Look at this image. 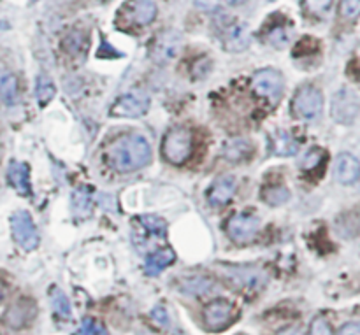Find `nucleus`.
<instances>
[{"label": "nucleus", "mask_w": 360, "mask_h": 335, "mask_svg": "<svg viewBox=\"0 0 360 335\" xmlns=\"http://www.w3.org/2000/svg\"><path fill=\"white\" fill-rule=\"evenodd\" d=\"M2 297H4V286L0 283V300H2Z\"/></svg>", "instance_id": "nucleus-36"}, {"label": "nucleus", "mask_w": 360, "mask_h": 335, "mask_svg": "<svg viewBox=\"0 0 360 335\" xmlns=\"http://www.w3.org/2000/svg\"><path fill=\"white\" fill-rule=\"evenodd\" d=\"M273 148L276 155L290 156V155H293V153H297V149H299V144H297V140L293 139L289 132H278V134H274Z\"/></svg>", "instance_id": "nucleus-20"}, {"label": "nucleus", "mask_w": 360, "mask_h": 335, "mask_svg": "<svg viewBox=\"0 0 360 335\" xmlns=\"http://www.w3.org/2000/svg\"><path fill=\"white\" fill-rule=\"evenodd\" d=\"M234 316V306L227 300H214L204 311V319L211 330H222L230 323Z\"/></svg>", "instance_id": "nucleus-10"}, {"label": "nucleus", "mask_w": 360, "mask_h": 335, "mask_svg": "<svg viewBox=\"0 0 360 335\" xmlns=\"http://www.w3.org/2000/svg\"><path fill=\"white\" fill-rule=\"evenodd\" d=\"M330 112H333V118L337 123H353L360 112L359 97H357L352 90H339L333 99Z\"/></svg>", "instance_id": "nucleus-5"}, {"label": "nucleus", "mask_w": 360, "mask_h": 335, "mask_svg": "<svg viewBox=\"0 0 360 335\" xmlns=\"http://www.w3.org/2000/svg\"><path fill=\"white\" fill-rule=\"evenodd\" d=\"M262 199L267 203H271V206H281V203H285L290 199V192L281 184H274V186L265 188L264 192H262Z\"/></svg>", "instance_id": "nucleus-21"}, {"label": "nucleus", "mask_w": 360, "mask_h": 335, "mask_svg": "<svg viewBox=\"0 0 360 335\" xmlns=\"http://www.w3.org/2000/svg\"><path fill=\"white\" fill-rule=\"evenodd\" d=\"M8 179L11 186L21 195H30V171L27 164L12 162L8 169Z\"/></svg>", "instance_id": "nucleus-15"}, {"label": "nucleus", "mask_w": 360, "mask_h": 335, "mask_svg": "<svg viewBox=\"0 0 360 335\" xmlns=\"http://www.w3.org/2000/svg\"><path fill=\"white\" fill-rule=\"evenodd\" d=\"M80 42H81V34H78V32H72L71 36L65 37V48L72 53L81 51Z\"/></svg>", "instance_id": "nucleus-30"}, {"label": "nucleus", "mask_w": 360, "mask_h": 335, "mask_svg": "<svg viewBox=\"0 0 360 335\" xmlns=\"http://www.w3.org/2000/svg\"><path fill=\"white\" fill-rule=\"evenodd\" d=\"M222 2H225V4H229V5H241V4H245L246 0H222Z\"/></svg>", "instance_id": "nucleus-34"}, {"label": "nucleus", "mask_w": 360, "mask_h": 335, "mask_svg": "<svg viewBox=\"0 0 360 335\" xmlns=\"http://www.w3.org/2000/svg\"><path fill=\"white\" fill-rule=\"evenodd\" d=\"M109 164L120 172H134L151 162V148L148 140L137 134H128L113 140L107 148Z\"/></svg>", "instance_id": "nucleus-1"}, {"label": "nucleus", "mask_w": 360, "mask_h": 335, "mask_svg": "<svg viewBox=\"0 0 360 335\" xmlns=\"http://www.w3.org/2000/svg\"><path fill=\"white\" fill-rule=\"evenodd\" d=\"M251 151H254V148L248 140L234 139L225 146V158L230 162H241V160L248 158Z\"/></svg>", "instance_id": "nucleus-19"}, {"label": "nucleus", "mask_w": 360, "mask_h": 335, "mask_svg": "<svg viewBox=\"0 0 360 335\" xmlns=\"http://www.w3.org/2000/svg\"><path fill=\"white\" fill-rule=\"evenodd\" d=\"M359 179H360V177H359ZM359 192H360V183H359Z\"/></svg>", "instance_id": "nucleus-37"}, {"label": "nucleus", "mask_w": 360, "mask_h": 335, "mask_svg": "<svg viewBox=\"0 0 360 335\" xmlns=\"http://www.w3.org/2000/svg\"><path fill=\"white\" fill-rule=\"evenodd\" d=\"M175 251L169 249V247H164V249H159V251L151 253V255L148 256L144 271H146L148 275H159L164 269H167L175 262Z\"/></svg>", "instance_id": "nucleus-16"}, {"label": "nucleus", "mask_w": 360, "mask_h": 335, "mask_svg": "<svg viewBox=\"0 0 360 335\" xmlns=\"http://www.w3.org/2000/svg\"><path fill=\"white\" fill-rule=\"evenodd\" d=\"M324 160V151L318 148L309 149L308 153L304 155V158L301 160V167L304 171H313V169H317L320 165V162Z\"/></svg>", "instance_id": "nucleus-25"}, {"label": "nucleus", "mask_w": 360, "mask_h": 335, "mask_svg": "<svg viewBox=\"0 0 360 335\" xmlns=\"http://www.w3.org/2000/svg\"><path fill=\"white\" fill-rule=\"evenodd\" d=\"M337 335H360V323L344 325Z\"/></svg>", "instance_id": "nucleus-31"}, {"label": "nucleus", "mask_w": 360, "mask_h": 335, "mask_svg": "<svg viewBox=\"0 0 360 335\" xmlns=\"http://www.w3.org/2000/svg\"><path fill=\"white\" fill-rule=\"evenodd\" d=\"M309 335H334V334H333V328L328 327V323L324 318H317L311 323Z\"/></svg>", "instance_id": "nucleus-29"}, {"label": "nucleus", "mask_w": 360, "mask_h": 335, "mask_svg": "<svg viewBox=\"0 0 360 335\" xmlns=\"http://www.w3.org/2000/svg\"><path fill=\"white\" fill-rule=\"evenodd\" d=\"M236 179L232 176H223L213 183L210 190V202L213 206H225L236 193Z\"/></svg>", "instance_id": "nucleus-14"}, {"label": "nucleus", "mask_w": 360, "mask_h": 335, "mask_svg": "<svg viewBox=\"0 0 360 335\" xmlns=\"http://www.w3.org/2000/svg\"><path fill=\"white\" fill-rule=\"evenodd\" d=\"M254 90L264 99L276 100L278 97H281L283 93V86H285V81L278 71L273 69H267V71H258L254 76Z\"/></svg>", "instance_id": "nucleus-7"}, {"label": "nucleus", "mask_w": 360, "mask_h": 335, "mask_svg": "<svg viewBox=\"0 0 360 335\" xmlns=\"http://www.w3.org/2000/svg\"><path fill=\"white\" fill-rule=\"evenodd\" d=\"M181 51V36L175 30H167L162 32L153 45V60L159 64H169L179 55Z\"/></svg>", "instance_id": "nucleus-8"}, {"label": "nucleus", "mask_w": 360, "mask_h": 335, "mask_svg": "<svg viewBox=\"0 0 360 335\" xmlns=\"http://www.w3.org/2000/svg\"><path fill=\"white\" fill-rule=\"evenodd\" d=\"M322 108H324V97L320 90L315 86H302L297 90L292 104L295 116L304 118V120H313L320 114Z\"/></svg>", "instance_id": "nucleus-3"}, {"label": "nucleus", "mask_w": 360, "mask_h": 335, "mask_svg": "<svg viewBox=\"0 0 360 335\" xmlns=\"http://www.w3.org/2000/svg\"><path fill=\"white\" fill-rule=\"evenodd\" d=\"M36 316V308L30 300H20L12 308H9V311L5 312V321L9 327L12 328H21L25 325H28Z\"/></svg>", "instance_id": "nucleus-13"}, {"label": "nucleus", "mask_w": 360, "mask_h": 335, "mask_svg": "<svg viewBox=\"0 0 360 335\" xmlns=\"http://www.w3.org/2000/svg\"><path fill=\"white\" fill-rule=\"evenodd\" d=\"M153 316L155 318H159L162 325H167V314L164 312V309H157V311H153Z\"/></svg>", "instance_id": "nucleus-33"}, {"label": "nucleus", "mask_w": 360, "mask_h": 335, "mask_svg": "<svg viewBox=\"0 0 360 335\" xmlns=\"http://www.w3.org/2000/svg\"><path fill=\"white\" fill-rule=\"evenodd\" d=\"M52 306L56 311V314H60L62 318H71V303H69L67 297L64 295V291L58 290V288H53L52 290Z\"/></svg>", "instance_id": "nucleus-23"}, {"label": "nucleus", "mask_w": 360, "mask_h": 335, "mask_svg": "<svg viewBox=\"0 0 360 335\" xmlns=\"http://www.w3.org/2000/svg\"><path fill=\"white\" fill-rule=\"evenodd\" d=\"M132 18L137 25H150L157 18V5L153 0H134Z\"/></svg>", "instance_id": "nucleus-18"}, {"label": "nucleus", "mask_w": 360, "mask_h": 335, "mask_svg": "<svg viewBox=\"0 0 360 335\" xmlns=\"http://www.w3.org/2000/svg\"><path fill=\"white\" fill-rule=\"evenodd\" d=\"M223 45L229 51H243L249 46V32L245 23H229L223 27Z\"/></svg>", "instance_id": "nucleus-11"}, {"label": "nucleus", "mask_w": 360, "mask_h": 335, "mask_svg": "<svg viewBox=\"0 0 360 335\" xmlns=\"http://www.w3.org/2000/svg\"><path fill=\"white\" fill-rule=\"evenodd\" d=\"M278 335H302V332L295 327H289V328H283L281 332H278Z\"/></svg>", "instance_id": "nucleus-32"}, {"label": "nucleus", "mask_w": 360, "mask_h": 335, "mask_svg": "<svg viewBox=\"0 0 360 335\" xmlns=\"http://www.w3.org/2000/svg\"><path fill=\"white\" fill-rule=\"evenodd\" d=\"M0 102L8 106L18 102V79L8 71H0Z\"/></svg>", "instance_id": "nucleus-17"}, {"label": "nucleus", "mask_w": 360, "mask_h": 335, "mask_svg": "<svg viewBox=\"0 0 360 335\" xmlns=\"http://www.w3.org/2000/svg\"><path fill=\"white\" fill-rule=\"evenodd\" d=\"M150 109V97L143 92H132L122 95L111 108L113 116H123V118H139L144 116Z\"/></svg>", "instance_id": "nucleus-6"}, {"label": "nucleus", "mask_w": 360, "mask_h": 335, "mask_svg": "<svg viewBox=\"0 0 360 335\" xmlns=\"http://www.w3.org/2000/svg\"><path fill=\"white\" fill-rule=\"evenodd\" d=\"M339 12L344 20H355L360 14V0H341Z\"/></svg>", "instance_id": "nucleus-26"}, {"label": "nucleus", "mask_w": 360, "mask_h": 335, "mask_svg": "<svg viewBox=\"0 0 360 335\" xmlns=\"http://www.w3.org/2000/svg\"><path fill=\"white\" fill-rule=\"evenodd\" d=\"M258 227H260V223L255 216L234 214L227 223V234L236 243H248L257 236Z\"/></svg>", "instance_id": "nucleus-9"}, {"label": "nucleus", "mask_w": 360, "mask_h": 335, "mask_svg": "<svg viewBox=\"0 0 360 335\" xmlns=\"http://www.w3.org/2000/svg\"><path fill=\"white\" fill-rule=\"evenodd\" d=\"M333 5V0H304V8L311 14H324Z\"/></svg>", "instance_id": "nucleus-28"}, {"label": "nucleus", "mask_w": 360, "mask_h": 335, "mask_svg": "<svg viewBox=\"0 0 360 335\" xmlns=\"http://www.w3.org/2000/svg\"><path fill=\"white\" fill-rule=\"evenodd\" d=\"M353 77H355V81H357V83H359V86H360V71L357 72V74Z\"/></svg>", "instance_id": "nucleus-35"}, {"label": "nucleus", "mask_w": 360, "mask_h": 335, "mask_svg": "<svg viewBox=\"0 0 360 335\" xmlns=\"http://www.w3.org/2000/svg\"><path fill=\"white\" fill-rule=\"evenodd\" d=\"M72 208H74L76 216L80 218H85V216L90 214L91 209V199L85 190H78L74 193V199H72Z\"/></svg>", "instance_id": "nucleus-24"}, {"label": "nucleus", "mask_w": 360, "mask_h": 335, "mask_svg": "<svg viewBox=\"0 0 360 335\" xmlns=\"http://www.w3.org/2000/svg\"><path fill=\"white\" fill-rule=\"evenodd\" d=\"M11 228L12 236L23 249H27V251L36 249L37 244H39V236H37V228L34 225L32 216L28 214L27 211H18L12 214Z\"/></svg>", "instance_id": "nucleus-4"}, {"label": "nucleus", "mask_w": 360, "mask_h": 335, "mask_svg": "<svg viewBox=\"0 0 360 335\" xmlns=\"http://www.w3.org/2000/svg\"><path fill=\"white\" fill-rule=\"evenodd\" d=\"M164 156L169 160L170 164L181 165L192 155V134L186 128L176 127L169 130L164 139L162 146Z\"/></svg>", "instance_id": "nucleus-2"}, {"label": "nucleus", "mask_w": 360, "mask_h": 335, "mask_svg": "<svg viewBox=\"0 0 360 335\" xmlns=\"http://www.w3.org/2000/svg\"><path fill=\"white\" fill-rule=\"evenodd\" d=\"M36 97L37 102L41 106H46L49 100L55 97V86H53L52 79L48 76H39L37 77V86H36Z\"/></svg>", "instance_id": "nucleus-22"}, {"label": "nucleus", "mask_w": 360, "mask_h": 335, "mask_svg": "<svg viewBox=\"0 0 360 335\" xmlns=\"http://www.w3.org/2000/svg\"><path fill=\"white\" fill-rule=\"evenodd\" d=\"M360 177V162L355 156L343 153L336 160V179L341 184H353Z\"/></svg>", "instance_id": "nucleus-12"}, {"label": "nucleus", "mask_w": 360, "mask_h": 335, "mask_svg": "<svg viewBox=\"0 0 360 335\" xmlns=\"http://www.w3.org/2000/svg\"><path fill=\"white\" fill-rule=\"evenodd\" d=\"M78 335H107V330L102 323H99V321H95V319L88 318L81 323V328L80 332H78Z\"/></svg>", "instance_id": "nucleus-27"}]
</instances>
